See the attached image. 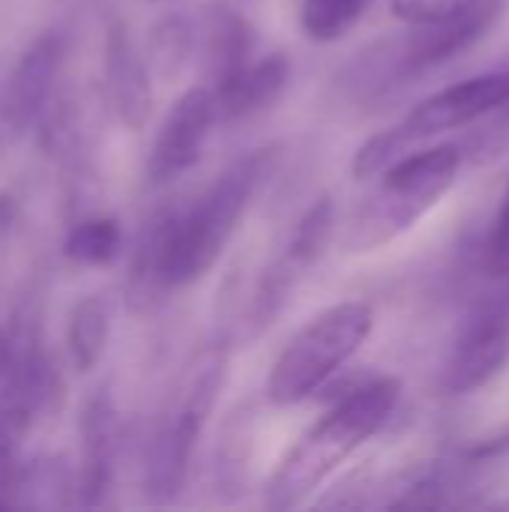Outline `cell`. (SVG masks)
<instances>
[{
	"instance_id": "obj_13",
	"label": "cell",
	"mask_w": 509,
	"mask_h": 512,
	"mask_svg": "<svg viewBox=\"0 0 509 512\" xmlns=\"http://www.w3.org/2000/svg\"><path fill=\"white\" fill-rule=\"evenodd\" d=\"M288 84H291V63L285 54L276 51L267 57H252L243 69L213 84L219 120L240 123L270 111L285 96Z\"/></svg>"
},
{
	"instance_id": "obj_23",
	"label": "cell",
	"mask_w": 509,
	"mask_h": 512,
	"mask_svg": "<svg viewBox=\"0 0 509 512\" xmlns=\"http://www.w3.org/2000/svg\"><path fill=\"white\" fill-rule=\"evenodd\" d=\"M471 3L474 0H390V9L408 24H432L459 15Z\"/></svg>"
},
{
	"instance_id": "obj_8",
	"label": "cell",
	"mask_w": 509,
	"mask_h": 512,
	"mask_svg": "<svg viewBox=\"0 0 509 512\" xmlns=\"http://www.w3.org/2000/svg\"><path fill=\"white\" fill-rule=\"evenodd\" d=\"M66 60V36L60 30H45L18 54L0 96V138L21 141L36 123H42L60 66Z\"/></svg>"
},
{
	"instance_id": "obj_3",
	"label": "cell",
	"mask_w": 509,
	"mask_h": 512,
	"mask_svg": "<svg viewBox=\"0 0 509 512\" xmlns=\"http://www.w3.org/2000/svg\"><path fill=\"white\" fill-rule=\"evenodd\" d=\"M276 153L279 147H261L246 156H237L210 180V186L189 207H177L168 258L171 288L192 285L216 267L231 237L237 234L240 219L246 216L255 192L273 171Z\"/></svg>"
},
{
	"instance_id": "obj_15",
	"label": "cell",
	"mask_w": 509,
	"mask_h": 512,
	"mask_svg": "<svg viewBox=\"0 0 509 512\" xmlns=\"http://www.w3.org/2000/svg\"><path fill=\"white\" fill-rule=\"evenodd\" d=\"M255 57V27L231 6H216L204 27V63L213 84L225 81Z\"/></svg>"
},
{
	"instance_id": "obj_1",
	"label": "cell",
	"mask_w": 509,
	"mask_h": 512,
	"mask_svg": "<svg viewBox=\"0 0 509 512\" xmlns=\"http://www.w3.org/2000/svg\"><path fill=\"white\" fill-rule=\"evenodd\" d=\"M402 402V381L396 375H378L348 390L333 408L309 426L300 441L276 465L264 504L270 510L303 507L363 444H369L396 414Z\"/></svg>"
},
{
	"instance_id": "obj_22",
	"label": "cell",
	"mask_w": 509,
	"mask_h": 512,
	"mask_svg": "<svg viewBox=\"0 0 509 512\" xmlns=\"http://www.w3.org/2000/svg\"><path fill=\"white\" fill-rule=\"evenodd\" d=\"M486 273L492 279H509V186L504 201L492 219L489 237H486Z\"/></svg>"
},
{
	"instance_id": "obj_7",
	"label": "cell",
	"mask_w": 509,
	"mask_h": 512,
	"mask_svg": "<svg viewBox=\"0 0 509 512\" xmlns=\"http://www.w3.org/2000/svg\"><path fill=\"white\" fill-rule=\"evenodd\" d=\"M509 366V291L480 300L459 327L447 354L441 387L450 396H471Z\"/></svg>"
},
{
	"instance_id": "obj_5",
	"label": "cell",
	"mask_w": 509,
	"mask_h": 512,
	"mask_svg": "<svg viewBox=\"0 0 509 512\" xmlns=\"http://www.w3.org/2000/svg\"><path fill=\"white\" fill-rule=\"evenodd\" d=\"M225 366H228L225 345L210 348L189 372L183 390L177 393L156 435L150 438L147 462H144V492L153 504H171L180 498L192 471L195 447L225 384Z\"/></svg>"
},
{
	"instance_id": "obj_16",
	"label": "cell",
	"mask_w": 509,
	"mask_h": 512,
	"mask_svg": "<svg viewBox=\"0 0 509 512\" xmlns=\"http://www.w3.org/2000/svg\"><path fill=\"white\" fill-rule=\"evenodd\" d=\"M195 45H198L195 24L183 12L159 15L150 24L147 39H144V57H147L153 78H159L165 84L177 81L186 72V66L192 63Z\"/></svg>"
},
{
	"instance_id": "obj_4",
	"label": "cell",
	"mask_w": 509,
	"mask_h": 512,
	"mask_svg": "<svg viewBox=\"0 0 509 512\" xmlns=\"http://www.w3.org/2000/svg\"><path fill=\"white\" fill-rule=\"evenodd\" d=\"M372 330L375 312L363 300H342L318 312L279 351L267 378V399L279 408L312 399L351 363Z\"/></svg>"
},
{
	"instance_id": "obj_21",
	"label": "cell",
	"mask_w": 509,
	"mask_h": 512,
	"mask_svg": "<svg viewBox=\"0 0 509 512\" xmlns=\"http://www.w3.org/2000/svg\"><path fill=\"white\" fill-rule=\"evenodd\" d=\"M489 117L492 120L480 132L471 135L468 147H462L474 162H492V159L509 153V99Z\"/></svg>"
},
{
	"instance_id": "obj_6",
	"label": "cell",
	"mask_w": 509,
	"mask_h": 512,
	"mask_svg": "<svg viewBox=\"0 0 509 512\" xmlns=\"http://www.w3.org/2000/svg\"><path fill=\"white\" fill-rule=\"evenodd\" d=\"M333 228H336V210L327 195H321L315 204H309L300 213L285 243L264 264V270L258 273L252 285L249 303L240 315V330L246 333V339H258L279 321V315L294 300L309 270L321 261L333 237Z\"/></svg>"
},
{
	"instance_id": "obj_17",
	"label": "cell",
	"mask_w": 509,
	"mask_h": 512,
	"mask_svg": "<svg viewBox=\"0 0 509 512\" xmlns=\"http://www.w3.org/2000/svg\"><path fill=\"white\" fill-rule=\"evenodd\" d=\"M111 333V300L105 294H87L81 297L66 324V351L72 360V369L87 375L99 366L105 345Z\"/></svg>"
},
{
	"instance_id": "obj_10",
	"label": "cell",
	"mask_w": 509,
	"mask_h": 512,
	"mask_svg": "<svg viewBox=\"0 0 509 512\" xmlns=\"http://www.w3.org/2000/svg\"><path fill=\"white\" fill-rule=\"evenodd\" d=\"M219 123V108L213 87L186 90L171 111L165 114L156 141L147 156V180L153 186H165L186 171H192L207 147L213 126Z\"/></svg>"
},
{
	"instance_id": "obj_19",
	"label": "cell",
	"mask_w": 509,
	"mask_h": 512,
	"mask_svg": "<svg viewBox=\"0 0 509 512\" xmlns=\"http://www.w3.org/2000/svg\"><path fill=\"white\" fill-rule=\"evenodd\" d=\"M372 3L375 0H303L300 27L312 42H339L366 18Z\"/></svg>"
},
{
	"instance_id": "obj_18",
	"label": "cell",
	"mask_w": 509,
	"mask_h": 512,
	"mask_svg": "<svg viewBox=\"0 0 509 512\" xmlns=\"http://www.w3.org/2000/svg\"><path fill=\"white\" fill-rule=\"evenodd\" d=\"M123 249V228L117 216L93 213L75 222L63 240V255L81 267H105Z\"/></svg>"
},
{
	"instance_id": "obj_24",
	"label": "cell",
	"mask_w": 509,
	"mask_h": 512,
	"mask_svg": "<svg viewBox=\"0 0 509 512\" xmlns=\"http://www.w3.org/2000/svg\"><path fill=\"white\" fill-rule=\"evenodd\" d=\"M6 360H9V342H6V333L0 330V387H3V375H6Z\"/></svg>"
},
{
	"instance_id": "obj_20",
	"label": "cell",
	"mask_w": 509,
	"mask_h": 512,
	"mask_svg": "<svg viewBox=\"0 0 509 512\" xmlns=\"http://www.w3.org/2000/svg\"><path fill=\"white\" fill-rule=\"evenodd\" d=\"M252 453V414L237 411L222 426L219 447H216V489L222 492H243L246 489V468Z\"/></svg>"
},
{
	"instance_id": "obj_25",
	"label": "cell",
	"mask_w": 509,
	"mask_h": 512,
	"mask_svg": "<svg viewBox=\"0 0 509 512\" xmlns=\"http://www.w3.org/2000/svg\"><path fill=\"white\" fill-rule=\"evenodd\" d=\"M150 3H162V0H150Z\"/></svg>"
},
{
	"instance_id": "obj_11",
	"label": "cell",
	"mask_w": 509,
	"mask_h": 512,
	"mask_svg": "<svg viewBox=\"0 0 509 512\" xmlns=\"http://www.w3.org/2000/svg\"><path fill=\"white\" fill-rule=\"evenodd\" d=\"M102 78L105 96L117 123L129 132H141L153 114V72L138 51L126 21H111L102 42Z\"/></svg>"
},
{
	"instance_id": "obj_12",
	"label": "cell",
	"mask_w": 509,
	"mask_h": 512,
	"mask_svg": "<svg viewBox=\"0 0 509 512\" xmlns=\"http://www.w3.org/2000/svg\"><path fill=\"white\" fill-rule=\"evenodd\" d=\"M81 468H78V504L81 507H102L120 459V414L114 396L102 387L96 390L81 408Z\"/></svg>"
},
{
	"instance_id": "obj_2",
	"label": "cell",
	"mask_w": 509,
	"mask_h": 512,
	"mask_svg": "<svg viewBox=\"0 0 509 512\" xmlns=\"http://www.w3.org/2000/svg\"><path fill=\"white\" fill-rule=\"evenodd\" d=\"M462 159L465 150L459 144H435L396 159L351 210L342 228V249L351 255H369L417 228V222L456 186Z\"/></svg>"
},
{
	"instance_id": "obj_14",
	"label": "cell",
	"mask_w": 509,
	"mask_h": 512,
	"mask_svg": "<svg viewBox=\"0 0 509 512\" xmlns=\"http://www.w3.org/2000/svg\"><path fill=\"white\" fill-rule=\"evenodd\" d=\"M177 207L156 210L132 249L129 258V276H126V300L132 312H150L156 309L171 288L168 279V258H171V234H174Z\"/></svg>"
},
{
	"instance_id": "obj_9",
	"label": "cell",
	"mask_w": 509,
	"mask_h": 512,
	"mask_svg": "<svg viewBox=\"0 0 509 512\" xmlns=\"http://www.w3.org/2000/svg\"><path fill=\"white\" fill-rule=\"evenodd\" d=\"M509 99V69L504 72H486L477 78H468L462 84H450L423 102H417L396 126L393 132L411 150L414 144H423L429 138H438L444 132L471 126L492 111H498Z\"/></svg>"
}]
</instances>
